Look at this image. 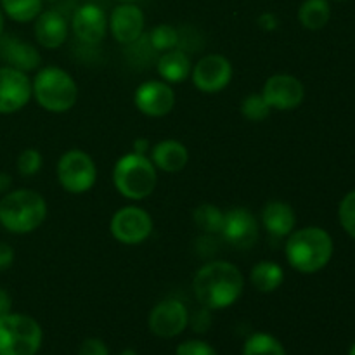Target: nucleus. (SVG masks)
<instances>
[{
	"mask_svg": "<svg viewBox=\"0 0 355 355\" xmlns=\"http://www.w3.org/2000/svg\"><path fill=\"white\" fill-rule=\"evenodd\" d=\"M245 276L238 266L225 260H211L201 266L193 277V293L201 307L224 311L241 298Z\"/></svg>",
	"mask_w": 355,
	"mask_h": 355,
	"instance_id": "f257e3e1",
	"label": "nucleus"
},
{
	"mask_svg": "<svg viewBox=\"0 0 355 355\" xmlns=\"http://www.w3.org/2000/svg\"><path fill=\"white\" fill-rule=\"evenodd\" d=\"M333 238L322 227L309 225L286 238L284 255L291 269L300 274H315L324 269L333 257Z\"/></svg>",
	"mask_w": 355,
	"mask_h": 355,
	"instance_id": "f03ea898",
	"label": "nucleus"
},
{
	"mask_svg": "<svg viewBox=\"0 0 355 355\" xmlns=\"http://www.w3.org/2000/svg\"><path fill=\"white\" fill-rule=\"evenodd\" d=\"M47 211V201L37 191H9L0 200V225L10 234H30L44 224Z\"/></svg>",
	"mask_w": 355,
	"mask_h": 355,
	"instance_id": "7ed1b4c3",
	"label": "nucleus"
},
{
	"mask_svg": "<svg viewBox=\"0 0 355 355\" xmlns=\"http://www.w3.org/2000/svg\"><path fill=\"white\" fill-rule=\"evenodd\" d=\"M31 96L42 110L61 114L75 107L78 101V85L66 69L59 66H44L31 78Z\"/></svg>",
	"mask_w": 355,
	"mask_h": 355,
	"instance_id": "20e7f679",
	"label": "nucleus"
},
{
	"mask_svg": "<svg viewBox=\"0 0 355 355\" xmlns=\"http://www.w3.org/2000/svg\"><path fill=\"white\" fill-rule=\"evenodd\" d=\"M114 189L130 201H142L149 198L158 184V170L149 156L128 153L116 159L113 168Z\"/></svg>",
	"mask_w": 355,
	"mask_h": 355,
	"instance_id": "39448f33",
	"label": "nucleus"
},
{
	"mask_svg": "<svg viewBox=\"0 0 355 355\" xmlns=\"http://www.w3.org/2000/svg\"><path fill=\"white\" fill-rule=\"evenodd\" d=\"M42 338V326L31 315L9 312L0 318V355H37Z\"/></svg>",
	"mask_w": 355,
	"mask_h": 355,
	"instance_id": "423d86ee",
	"label": "nucleus"
},
{
	"mask_svg": "<svg viewBox=\"0 0 355 355\" xmlns=\"http://www.w3.org/2000/svg\"><path fill=\"white\" fill-rule=\"evenodd\" d=\"M55 173L61 187L69 194L89 193L97 182L96 162L83 149H69L62 153Z\"/></svg>",
	"mask_w": 355,
	"mask_h": 355,
	"instance_id": "0eeeda50",
	"label": "nucleus"
},
{
	"mask_svg": "<svg viewBox=\"0 0 355 355\" xmlns=\"http://www.w3.org/2000/svg\"><path fill=\"white\" fill-rule=\"evenodd\" d=\"M153 217L148 210L137 207V205H128L121 207L113 214L110 220L111 236L118 243L127 246H135L144 243L153 234Z\"/></svg>",
	"mask_w": 355,
	"mask_h": 355,
	"instance_id": "6e6552de",
	"label": "nucleus"
},
{
	"mask_svg": "<svg viewBox=\"0 0 355 355\" xmlns=\"http://www.w3.org/2000/svg\"><path fill=\"white\" fill-rule=\"evenodd\" d=\"M234 69L232 62L222 54H207L193 64L191 80L203 94H218L231 83Z\"/></svg>",
	"mask_w": 355,
	"mask_h": 355,
	"instance_id": "1a4fd4ad",
	"label": "nucleus"
},
{
	"mask_svg": "<svg viewBox=\"0 0 355 355\" xmlns=\"http://www.w3.org/2000/svg\"><path fill=\"white\" fill-rule=\"evenodd\" d=\"M220 234L234 248L252 250L260 238V220L248 208H231L224 211Z\"/></svg>",
	"mask_w": 355,
	"mask_h": 355,
	"instance_id": "9d476101",
	"label": "nucleus"
},
{
	"mask_svg": "<svg viewBox=\"0 0 355 355\" xmlns=\"http://www.w3.org/2000/svg\"><path fill=\"white\" fill-rule=\"evenodd\" d=\"M189 324V311L177 298H166L153 307L149 312L148 326L151 333L158 338H175L182 335Z\"/></svg>",
	"mask_w": 355,
	"mask_h": 355,
	"instance_id": "9b49d317",
	"label": "nucleus"
},
{
	"mask_svg": "<svg viewBox=\"0 0 355 355\" xmlns=\"http://www.w3.org/2000/svg\"><path fill=\"white\" fill-rule=\"evenodd\" d=\"M260 94L267 101L270 110L293 111L304 103L305 87L302 80H298L295 75L277 73V75L269 76L266 80Z\"/></svg>",
	"mask_w": 355,
	"mask_h": 355,
	"instance_id": "f8f14e48",
	"label": "nucleus"
},
{
	"mask_svg": "<svg viewBox=\"0 0 355 355\" xmlns=\"http://www.w3.org/2000/svg\"><path fill=\"white\" fill-rule=\"evenodd\" d=\"M177 97L172 85L163 80H148L134 92V104L149 118H163L175 107Z\"/></svg>",
	"mask_w": 355,
	"mask_h": 355,
	"instance_id": "ddd939ff",
	"label": "nucleus"
},
{
	"mask_svg": "<svg viewBox=\"0 0 355 355\" xmlns=\"http://www.w3.org/2000/svg\"><path fill=\"white\" fill-rule=\"evenodd\" d=\"M31 97V78L28 73L0 66V114L17 113Z\"/></svg>",
	"mask_w": 355,
	"mask_h": 355,
	"instance_id": "4468645a",
	"label": "nucleus"
},
{
	"mask_svg": "<svg viewBox=\"0 0 355 355\" xmlns=\"http://www.w3.org/2000/svg\"><path fill=\"white\" fill-rule=\"evenodd\" d=\"M144 12L134 2L118 3L107 17V30L118 44L132 45L144 35Z\"/></svg>",
	"mask_w": 355,
	"mask_h": 355,
	"instance_id": "2eb2a0df",
	"label": "nucleus"
},
{
	"mask_svg": "<svg viewBox=\"0 0 355 355\" xmlns=\"http://www.w3.org/2000/svg\"><path fill=\"white\" fill-rule=\"evenodd\" d=\"M71 30L76 40L85 45H99L107 33V16L97 3H83L73 12Z\"/></svg>",
	"mask_w": 355,
	"mask_h": 355,
	"instance_id": "dca6fc26",
	"label": "nucleus"
},
{
	"mask_svg": "<svg viewBox=\"0 0 355 355\" xmlns=\"http://www.w3.org/2000/svg\"><path fill=\"white\" fill-rule=\"evenodd\" d=\"M33 35L40 47L49 49V51L62 47L69 35L68 17L59 9L42 10L33 21Z\"/></svg>",
	"mask_w": 355,
	"mask_h": 355,
	"instance_id": "f3484780",
	"label": "nucleus"
},
{
	"mask_svg": "<svg viewBox=\"0 0 355 355\" xmlns=\"http://www.w3.org/2000/svg\"><path fill=\"white\" fill-rule=\"evenodd\" d=\"M0 61L3 66H10L19 71L30 73L38 69L42 62V55L35 45L30 42L21 40L17 35L3 33L0 37Z\"/></svg>",
	"mask_w": 355,
	"mask_h": 355,
	"instance_id": "a211bd4d",
	"label": "nucleus"
},
{
	"mask_svg": "<svg viewBox=\"0 0 355 355\" xmlns=\"http://www.w3.org/2000/svg\"><path fill=\"white\" fill-rule=\"evenodd\" d=\"M260 224L274 238H288L297 225V214L286 201L270 200L260 211Z\"/></svg>",
	"mask_w": 355,
	"mask_h": 355,
	"instance_id": "6ab92c4d",
	"label": "nucleus"
},
{
	"mask_svg": "<svg viewBox=\"0 0 355 355\" xmlns=\"http://www.w3.org/2000/svg\"><path fill=\"white\" fill-rule=\"evenodd\" d=\"M149 159L156 166V170H162L165 173H177L186 168L189 163V151L180 141L165 139L153 146L149 151Z\"/></svg>",
	"mask_w": 355,
	"mask_h": 355,
	"instance_id": "aec40b11",
	"label": "nucleus"
},
{
	"mask_svg": "<svg viewBox=\"0 0 355 355\" xmlns=\"http://www.w3.org/2000/svg\"><path fill=\"white\" fill-rule=\"evenodd\" d=\"M193 62L189 54L182 49H172V51L162 52L156 61V71L163 82L170 83H184L191 76Z\"/></svg>",
	"mask_w": 355,
	"mask_h": 355,
	"instance_id": "412c9836",
	"label": "nucleus"
},
{
	"mask_svg": "<svg viewBox=\"0 0 355 355\" xmlns=\"http://www.w3.org/2000/svg\"><path fill=\"white\" fill-rule=\"evenodd\" d=\"M250 283L260 293H274L284 283V270L272 260H262L250 270Z\"/></svg>",
	"mask_w": 355,
	"mask_h": 355,
	"instance_id": "4be33fe9",
	"label": "nucleus"
},
{
	"mask_svg": "<svg viewBox=\"0 0 355 355\" xmlns=\"http://www.w3.org/2000/svg\"><path fill=\"white\" fill-rule=\"evenodd\" d=\"M331 7L328 0H305L298 9V21L304 28L312 31L322 30L329 23Z\"/></svg>",
	"mask_w": 355,
	"mask_h": 355,
	"instance_id": "5701e85b",
	"label": "nucleus"
},
{
	"mask_svg": "<svg viewBox=\"0 0 355 355\" xmlns=\"http://www.w3.org/2000/svg\"><path fill=\"white\" fill-rule=\"evenodd\" d=\"M0 7L16 23H33L44 10V0H0Z\"/></svg>",
	"mask_w": 355,
	"mask_h": 355,
	"instance_id": "b1692460",
	"label": "nucleus"
},
{
	"mask_svg": "<svg viewBox=\"0 0 355 355\" xmlns=\"http://www.w3.org/2000/svg\"><path fill=\"white\" fill-rule=\"evenodd\" d=\"M193 220L205 234H220L224 225V211L214 203H201L194 208Z\"/></svg>",
	"mask_w": 355,
	"mask_h": 355,
	"instance_id": "393cba45",
	"label": "nucleus"
},
{
	"mask_svg": "<svg viewBox=\"0 0 355 355\" xmlns=\"http://www.w3.org/2000/svg\"><path fill=\"white\" fill-rule=\"evenodd\" d=\"M241 355H286L283 343L269 333H253L243 345Z\"/></svg>",
	"mask_w": 355,
	"mask_h": 355,
	"instance_id": "a878e982",
	"label": "nucleus"
},
{
	"mask_svg": "<svg viewBox=\"0 0 355 355\" xmlns=\"http://www.w3.org/2000/svg\"><path fill=\"white\" fill-rule=\"evenodd\" d=\"M148 42L155 52H166L177 49L180 45L179 30L172 24H158L148 33Z\"/></svg>",
	"mask_w": 355,
	"mask_h": 355,
	"instance_id": "bb28decb",
	"label": "nucleus"
},
{
	"mask_svg": "<svg viewBox=\"0 0 355 355\" xmlns=\"http://www.w3.org/2000/svg\"><path fill=\"white\" fill-rule=\"evenodd\" d=\"M239 110H241L243 118H246L248 121H253V123L267 120V118L270 116V111H272L260 92L248 94V96L241 101Z\"/></svg>",
	"mask_w": 355,
	"mask_h": 355,
	"instance_id": "cd10ccee",
	"label": "nucleus"
},
{
	"mask_svg": "<svg viewBox=\"0 0 355 355\" xmlns=\"http://www.w3.org/2000/svg\"><path fill=\"white\" fill-rule=\"evenodd\" d=\"M44 166V156L38 149L26 148L19 153L16 162V168L19 175L23 177H35Z\"/></svg>",
	"mask_w": 355,
	"mask_h": 355,
	"instance_id": "c85d7f7f",
	"label": "nucleus"
},
{
	"mask_svg": "<svg viewBox=\"0 0 355 355\" xmlns=\"http://www.w3.org/2000/svg\"><path fill=\"white\" fill-rule=\"evenodd\" d=\"M338 218L343 231L355 239V191L345 194L338 207Z\"/></svg>",
	"mask_w": 355,
	"mask_h": 355,
	"instance_id": "c756f323",
	"label": "nucleus"
},
{
	"mask_svg": "<svg viewBox=\"0 0 355 355\" xmlns=\"http://www.w3.org/2000/svg\"><path fill=\"white\" fill-rule=\"evenodd\" d=\"M175 355H218L210 343L203 340H186L177 347Z\"/></svg>",
	"mask_w": 355,
	"mask_h": 355,
	"instance_id": "7c9ffc66",
	"label": "nucleus"
},
{
	"mask_svg": "<svg viewBox=\"0 0 355 355\" xmlns=\"http://www.w3.org/2000/svg\"><path fill=\"white\" fill-rule=\"evenodd\" d=\"M78 355H110V349L103 340L85 338L80 343Z\"/></svg>",
	"mask_w": 355,
	"mask_h": 355,
	"instance_id": "2f4dec72",
	"label": "nucleus"
},
{
	"mask_svg": "<svg viewBox=\"0 0 355 355\" xmlns=\"http://www.w3.org/2000/svg\"><path fill=\"white\" fill-rule=\"evenodd\" d=\"M14 250L7 243H0V272L7 270L14 263Z\"/></svg>",
	"mask_w": 355,
	"mask_h": 355,
	"instance_id": "473e14b6",
	"label": "nucleus"
},
{
	"mask_svg": "<svg viewBox=\"0 0 355 355\" xmlns=\"http://www.w3.org/2000/svg\"><path fill=\"white\" fill-rule=\"evenodd\" d=\"M259 26L266 31H274L279 28V17L274 12H263L259 17Z\"/></svg>",
	"mask_w": 355,
	"mask_h": 355,
	"instance_id": "72a5a7b5",
	"label": "nucleus"
},
{
	"mask_svg": "<svg viewBox=\"0 0 355 355\" xmlns=\"http://www.w3.org/2000/svg\"><path fill=\"white\" fill-rule=\"evenodd\" d=\"M193 326L198 333L208 331V328H210V314H208V309L203 307L196 315H194Z\"/></svg>",
	"mask_w": 355,
	"mask_h": 355,
	"instance_id": "f704fd0d",
	"label": "nucleus"
},
{
	"mask_svg": "<svg viewBox=\"0 0 355 355\" xmlns=\"http://www.w3.org/2000/svg\"><path fill=\"white\" fill-rule=\"evenodd\" d=\"M132 148H134V153H137V155H142V156H149V151H151V142H149V139L146 137H137L134 141V144H132Z\"/></svg>",
	"mask_w": 355,
	"mask_h": 355,
	"instance_id": "c9c22d12",
	"label": "nucleus"
},
{
	"mask_svg": "<svg viewBox=\"0 0 355 355\" xmlns=\"http://www.w3.org/2000/svg\"><path fill=\"white\" fill-rule=\"evenodd\" d=\"M10 309H12V298H10L9 291L0 288V318L9 314Z\"/></svg>",
	"mask_w": 355,
	"mask_h": 355,
	"instance_id": "e433bc0d",
	"label": "nucleus"
},
{
	"mask_svg": "<svg viewBox=\"0 0 355 355\" xmlns=\"http://www.w3.org/2000/svg\"><path fill=\"white\" fill-rule=\"evenodd\" d=\"M10 186H12V179H10L9 173L0 172V194L9 193Z\"/></svg>",
	"mask_w": 355,
	"mask_h": 355,
	"instance_id": "4c0bfd02",
	"label": "nucleus"
},
{
	"mask_svg": "<svg viewBox=\"0 0 355 355\" xmlns=\"http://www.w3.org/2000/svg\"><path fill=\"white\" fill-rule=\"evenodd\" d=\"M3 26H6V17H3V10L0 7V37L3 35Z\"/></svg>",
	"mask_w": 355,
	"mask_h": 355,
	"instance_id": "58836bf2",
	"label": "nucleus"
},
{
	"mask_svg": "<svg viewBox=\"0 0 355 355\" xmlns=\"http://www.w3.org/2000/svg\"><path fill=\"white\" fill-rule=\"evenodd\" d=\"M118 355H137V352H135L134 349H125V350H121Z\"/></svg>",
	"mask_w": 355,
	"mask_h": 355,
	"instance_id": "ea45409f",
	"label": "nucleus"
},
{
	"mask_svg": "<svg viewBox=\"0 0 355 355\" xmlns=\"http://www.w3.org/2000/svg\"><path fill=\"white\" fill-rule=\"evenodd\" d=\"M44 2H49V3H58V2H61V0H44Z\"/></svg>",
	"mask_w": 355,
	"mask_h": 355,
	"instance_id": "a19ab883",
	"label": "nucleus"
},
{
	"mask_svg": "<svg viewBox=\"0 0 355 355\" xmlns=\"http://www.w3.org/2000/svg\"><path fill=\"white\" fill-rule=\"evenodd\" d=\"M349 355H355V343H354V345H352V349H350Z\"/></svg>",
	"mask_w": 355,
	"mask_h": 355,
	"instance_id": "79ce46f5",
	"label": "nucleus"
},
{
	"mask_svg": "<svg viewBox=\"0 0 355 355\" xmlns=\"http://www.w3.org/2000/svg\"><path fill=\"white\" fill-rule=\"evenodd\" d=\"M116 2H120V3H123V2H135V0H116Z\"/></svg>",
	"mask_w": 355,
	"mask_h": 355,
	"instance_id": "37998d69",
	"label": "nucleus"
}]
</instances>
